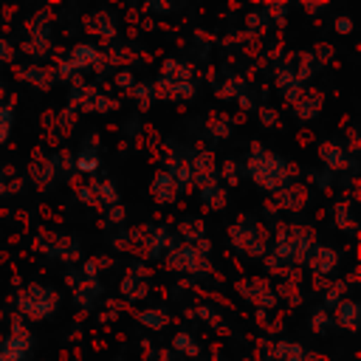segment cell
I'll use <instances>...</instances> for the list:
<instances>
[{
  "instance_id": "cell-1",
  "label": "cell",
  "mask_w": 361,
  "mask_h": 361,
  "mask_svg": "<svg viewBox=\"0 0 361 361\" xmlns=\"http://www.w3.org/2000/svg\"><path fill=\"white\" fill-rule=\"evenodd\" d=\"M262 152V149H259ZM248 172L254 175V180L265 189H276L285 183V175H288V166L274 155V152H262V158H251L248 161Z\"/></svg>"
},
{
  "instance_id": "cell-2",
  "label": "cell",
  "mask_w": 361,
  "mask_h": 361,
  "mask_svg": "<svg viewBox=\"0 0 361 361\" xmlns=\"http://www.w3.org/2000/svg\"><path fill=\"white\" fill-rule=\"evenodd\" d=\"M54 307H56V293H54L51 288L31 285V288L20 296V310H23L28 319H42V316H48Z\"/></svg>"
},
{
  "instance_id": "cell-3",
  "label": "cell",
  "mask_w": 361,
  "mask_h": 361,
  "mask_svg": "<svg viewBox=\"0 0 361 361\" xmlns=\"http://www.w3.org/2000/svg\"><path fill=\"white\" fill-rule=\"evenodd\" d=\"M31 350V336L25 327H20V319L11 327V336L0 344V361H25Z\"/></svg>"
},
{
  "instance_id": "cell-4",
  "label": "cell",
  "mask_w": 361,
  "mask_h": 361,
  "mask_svg": "<svg viewBox=\"0 0 361 361\" xmlns=\"http://www.w3.org/2000/svg\"><path fill=\"white\" fill-rule=\"evenodd\" d=\"M336 322L341 324V327H347V330H355L358 327V305L355 302H338V307H336Z\"/></svg>"
},
{
  "instance_id": "cell-5",
  "label": "cell",
  "mask_w": 361,
  "mask_h": 361,
  "mask_svg": "<svg viewBox=\"0 0 361 361\" xmlns=\"http://www.w3.org/2000/svg\"><path fill=\"white\" fill-rule=\"evenodd\" d=\"M322 158H324V164L330 166V169H344V166H353V161H347V155H344V149H338V147H333V144H322Z\"/></svg>"
},
{
  "instance_id": "cell-6",
  "label": "cell",
  "mask_w": 361,
  "mask_h": 361,
  "mask_svg": "<svg viewBox=\"0 0 361 361\" xmlns=\"http://www.w3.org/2000/svg\"><path fill=\"white\" fill-rule=\"evenodd\" d=\"M93 59H96V54L90 45H76L71 54V68H90Z\"/></svg>"
},
{
  "instance_id": "cell-7",
  "label": "cell",
  "mask_w": 361,
  "mask_h": 361,
  "mask_svg": "<svg viewBox=\"0 0 361 361\" xmlns=\"http://www.w3.org/2000/svg\"><path fill=\"white\" fill-rule=\"evenodd\" d=\"M172 186H175V180H172L169 175H155L152 195H155V197H161V200H169V197H172Z\"/></svg>"
},
{
  "instance_id": "cell-8",
  "label": "cell",
  "mask_w": 361,
  "mask_h": 361,
  "mask_svg": "<svg viewBox=\"0 0 361 361\" xmlns=\"http://www.w3.org/2000/svg\"><path fill=\"white\" fill-rule=\"evenodd\" d=\"M319 104H322V99H319V96H313V93H307V99H305V102H299V104H296V110H299V116H302V118H310V116L319 110Z\"/></svg>"
},
{
  "instance_id": "cell-9",
  "label": "cell",
  "mask_w": 361,
  "mask_h": 361,
  "mask_svg": "<svg viewBox=\"0 0 361 361\" xmlns=\"http://www.w3.org/2000/svg\"><path fill=\"white\" fill-rule=\"evenodd\" d=\"M276 355H279L282 361H299V358H302V347H296V344H293V347H290V344H279V347H276Z\"/></svg>"
},
{
  "instance_id": "cell-10",
  "label": "cell",
  "mask_w": 361,
  "mask_h": 361,
  "mask_svg": "<svg viewBox=\"0 0 361 361\" xmlns=\"http://www.w3.org/2000/svg\"><path fill=\"white\" fill-rule=\"evenodd\" d=\"M316 254H319V274H327L330 268H333V259H336V254L333 251H324V248H316Z\"/></svg>"
},
{
  "instance_id": "cell-11",
  "label": "cell",
  "mask_w": 361,
  "mask_h": 361,
  "mask_svg": "<svg viewBox=\"0 0 361 361\" xmlns=\"http://www.w3.org/2000/svg\"><path fill=\"white\" fill-rule=\"evenodd\" d=\"M8 130H11V107H0V141L8 138Z\"/></svg>"
},
{
  "instance_id": "cell-12",
  "label": "cell",
  "mask_w": 361,
  "mask_h": 361,
  "mask_svg": "<svg viewBox=\"0 0 361 361\" xmlns=\"http://www.w3.org/2000/svg\"><path fill=\"white\" fill-rule=\"evenodd\" d=\"M141 322L144 324H149V327H164V313H158V310H147V313H141Z\"/></svg>"
},
{
  "instance_id": "cell-13",
  "label": "cell",
  "mask_w": 361,
  "mask_h": 361,
  "mask_svg": "<svg viewBox=\"0 0 361 361\" xmlns=\"http://www.w3.org/2000/svg\"><path fill=\"white\" fill-rule=\"evenodd\" d=\"M175 347H178V350H183V353H189V355H195V353H197V347L189 341V336H175Z\"/></svg>"
},
{
  "instance_id": "cell-14",
  "label": "cell",
  "mask_w": 361,
  "mask_h": 361,
  "mask_svg": "<svg viewBox=\"0 0 361 361\" xmlns=\"http://www.w3.org/2000/svg\"><path fill=\"white\" fill-rule=\"evenodd\" d=\"M79 169H85V172H87V169H96V155H93V152H90V155L82 152V158H79Z\"/></svg>"
},
{
  "instance_id": "cell-15",
  "label": "cell",
  "mask_w": 361,
  "mask_h": 361,
  "mask_svg": "<svg viewBox=\"0 0 361 361\" xmlns=\"http://www.w3.org/2000/svg\"><path fill=\"white\" fill-rule=\"evenodd\" d=\"M336 31H341V34H350V31H353V23H350V17H338V20H336Z\"/></svg>"
},
{
  "instance_id": "cell-16",
  "label": "cell",
  "mask_w": 361,
  "mask_h": 361,
  "mask_svg": "<svg viewBox=\"0 0 361 361\" xmlns=\"http://www.w3.org/2000/svg\"><path fill=\"white\" fill-rule=\"evenodd\" d=\"M324 324H327V319H324V313H322V310H319V313H313V319H310V327H313V330H322Z\"/></svg>"
},
{
  "instance_id": "cell-17",
  "label": "cell",
  "mask_w": 361,
  "mask_h": 361,
  "mask_svg": "<svg viewBox=\"0 0 361 361\" xmlns=\"http://www.w3.org/2000/svg\"><path fill=\"white\" fill-rule=\"evenodd\" d=\"M341 293H344V285H336V288L330 290V296H327V305H333L336 299H341Z\"/></svg>"
},
{
  "instance_id": "cell-18",
  "label": "cell",
  "mask_w": 361,
  "mask_h": 361,
  "mask_svg": "<svg viewBox=\"0 0 361 361\" xmlns=\"http://www.w3.org/2000/svg\"><path fill=\"white\" fill-rule=\"evenodd\" d=\"M8 56H11V48H8V42L0 39V59H8Z\"/></svg>"
}]
</instances>
